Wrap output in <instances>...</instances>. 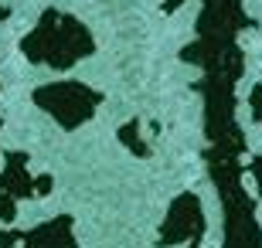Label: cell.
Segmentation results:
<instances>
[{
  "mask_svg": "<svg viewBox=\"0 0 262 248\" xmlns=\"http://www.w3.org/2000/svg\"><path fill=\"white\" fill-rule=\"evenodd\" d=\"M96 51V41L89 34V28L72 14L61 10H45L41 20L34 24V31H28L20 38V55L45 68H65L78 65L82 58H89Z\"/></svg>",
  "mask_w": 262,
  "mask_h": 248,
  "instance_id": "6da1fadb",
  "label": "cell"
},
{
  "mask_svg": "<svg viewBox=\"0 0 262 248\" xmlns=\"http://www.w3.org/2000/svg\"><path fill=\"white\" fill-rule=\"evenodd\" d=\"M34 105L48 112L61 129H78L102 105V92L85 82H48L34 88Z\"/></svg>",
  "mask_w": 262,
  "mask_h": 248,
  "instance_id": "7a4b0ae2",
  "label": "cell"
},
{
  "mask_svg": "<svg viewBox=\"0 0 262 248\" xmlns=\"http://www.w3.org/2000/svg\"><path fill=\"white\" fill-rule=\"evenodd\" d=\"M204 238V211L198 194H177L174 204L167 208L164 224H160V235H157V245L160 248H174V245H191L198 248Z\"/></svg>",
  "mask_w": 262,
  "mask_h": 248,
  "instance_id": "3957f363",
  "label": "cell"
},
{
  "mask_svg": "<svg viewBox=\"0 0 262 248\" xmlns=\"http://www.w3.org/2000/svg\"><path fill=\"white\" fill-rule=\"evenodd\" d=\"M20 248H78L75 218H72V214H58V218L45 221V224H38V228L24 231Z\"/></svg>",
  "mask_w": 262,
  "mask_h": 248,
  "instance_id": "277c9868",
  "label": "cell"
},
{
  "mask_svg": "<svg viewBox=\"0 0 262 248\" xmlns=\"http://www.w3.org/2000/svg\"><path fill=\"white\" fill-rule=\"evenodd\" d=\"M34 184H38V177H31L28 170V153H17V150L7 153L4 167H0V191L17 200H31V197H38Z\"/></svg>",
  "mask_w": 262,
  "mask_h": 248,
  "instance_id": "5b68a950",
  "label": "cell"
},
{
  "mask_svg": "<svg viewBox=\"0 0 262 248\" xmlns=\"http://www.w3.org/2000/svg\"><path fill=\"white\" fill-rule=\"evenodd\" d=\"M119 143L126 146L129 153H136V156H150V146L143 143V140H140V123H126L123 126V129H119Z\"/></svg>",
  "mask_w": 262,
  "mask_h": 248,
  "instance_id": "8992f818",
  "label": "cell"
},
{
  "mask_svg": "<svg viewBox=\"0 0 262 248\" xmlns=\"http://www.w3.org/2000/svg\"><path fill=\"white\" fill-rule=\"evenodd\" d=\"M249 112H252L255 123H262V85H255L252 96H249Z\"/></svg>",
  "mask_w": 262,
  "mask_h": 248,
  "instance_id": "52a82bcc",
  "label": "cell"
},
{
  "mask_svg": "<svg viewBox=\"0 0 262 248\" xmlns=\"http://www.w3.org/2000/svg\"><path fill=\"white\" fill-rule=\"evenodd\" d=\"M51 187H55L51 173H41V177H38V184H34V194H38V197H48V194H51Z\"/></svg>",
  "mask_w": 262,
  "mask_h": 248,
  "instance_id": "ba28073f",
  "label": "cell"
},
{
  "mask_svg": "<svg viewBox=\"0 0 262 248\" xmlns=\"http://www.w3.org/2000/svg\"><path fill=\"white\" fill-rule=\"evenodd\" d=\"M249 173H252V181H255V191H259V197H262V153L252 160V167H249Z\"/></svg>",
  "mask_w": 262,
  "mask_h": 248,
  "instance_id": "9c48e42d",
  "label": "cell"
},
{
  "mask_svg": "<svg viewBox=\"0 0 262 248\" xmlns=\"http://www.w3.org/2000/svg\"><path fill=\"white\" fill-rule=\"evenodd\" d=\"M7 14H10V10H7V7H0V20H7Z\"/></svg>",
  "mask_w": 262,
  "mask_h": 248,
  "instance_id": "30bf717a",
  "label": "cell"
}]
</instances>
